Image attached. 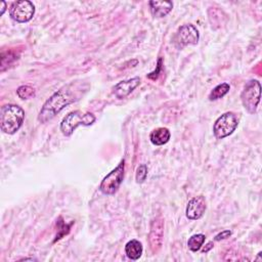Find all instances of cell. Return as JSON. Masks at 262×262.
Returning a JSON list of instances; mask_svg holds the SVG:
<instances>
[{"instance_id":"obj_1","label":"cell","mask_w":262,"mask_h":262,"mask_svg":"<svg viewBox=\"0 0 262 262\" xmlns=\"http://www.w3.org/2000/svg\"><path fill=\"white\" fill-rule=\"evenodd\" d=\"M71 87L72 84L62 87L57 92H55L49 100L46 101L39 113V122H48L54 118L64 107L69 106L78 100L77 95L74 93V90Z\"/></svg>"},{"instance_id":"obj_2","label":"cell","mask_w":262,"mask_h":262,"mask_svg":"<svg viewBox=\"0 0 262 262\" xmlns=\"http://www.w3.org/2000/svg\"><path fill=\"white\" fill-rule=\"evenodd\" d=\"M25 119L24 110L16 105H7L2 109L0 128L7 135H14L21 128Z\"/></svg>"},{"instance_id":"obj_3","label":"cell","mask_w":262,"mask_h":262,"mask_svg":"<svg viewBox=\"0 0 262 262\" xmlns=\"http://www.w3.org/2000/svg\"><path fill=\"white\" fill-rule=\"evenodd\" d=\"M95 117L91 113H82L81 111H75L66 116L60 123V131L63 136L70 137L74 130L80 126H89L93 124Z\"/></svg>"},{"instance_id":"obj_4","label":"cell","mask_w":262,"mask_h":262,"mask_svg":"<svg viewBox=\"0 0 262 262\" xmlns=\"http://www.w3.org/2000/svg\"><path fill=\"white\" fill-rule=\"evenodd\" d=\"M239 124V120L237 116L232 113L227 112L221 115L214 123L213 133L216 139L223 140L234 134Z\"/></svg>"},{"instance_id":"obj_5","label":"cell","mask_w":262,"mask_h":262,"mask_svg":"<svg viewBox=\"0 0 262 262\" xmlns=\"http://www.w3.org/2000/svg\"><path fill=\"white\" fill-rule=\"evenodd\" d=\"M261 85L258 80H251L246 85L241 94V100L244 108L250 113L254 114L260 102Z\"/></svg>"},{"instance_id":"obj_6","label":"cell","mask_w":262,"mask_h":262,"mask_svg":"<svg viewBox=\"0 0 262 262\" xmlns=\"http://www.w3.org/2000/svg\"><path fill=\"white\" fill-rule=\"evenodd\" d=\"M125 161H121L119 165L112 170L102 181L100 189L105 194H114L120 187L124 178Z\"/></svg>"},{"instance_id":"obj_7","label":"cell","mask_w":262,"mask_h":262,"mask_svg":"<svg viewBox=\"0 0 262 262\" xmlns=\"http://www.w3.org/2000/svg\"><path fill=\"white\" fill-rule=\"evenodd\" d=\"M199 39H200V35H199L198 29H196L193 25L189 24V25H183L178 29L173 38V43L177 48L181 49L186 45L198 44Z\"/></svg>"},{"instance_id":"obj_8","label":"cell","mask_w":262,"mask_h":262,"mask_svg":"<svg viewBox=\"0 0 262 262\" xmlns=\"http://www.w3.org/2000/svg\"><path fill=\"white\" fill-rule=\"evenodd\" d=\"M35 14V7L28 0H21L12 5L10 15L12 19L18 23H27L32 20Z\"/></svg>"},{"instance_id":"obj_9","label":"cell","mask_w":262,"mask_h":262,"mask_svg":"<svg viewBox=\"0 0 262 262\" xmlns=\"http://www.w3.org/2000/svg\"><path fill=\"white\" fill-rule=\"evenodd\" d=\"M164 237V221L161 218H156L151 225V232L149 236L150 246L153 253H157L163 244Z\"/></svg>"},{"instance_id":"obj_10","label":"cell","mask_w":262,"mask_h":262,"mask_svg":"<svg viewBox=\"0 0 262 262\" xmlns=\"http://www.w3.org/2000/svg\"><path fill=\"white\" fill-rule=\"evenodd\" d=\"M206 200L203 195L192 198L186 206V217L189 220L200 219L206 211Z\"/></svg>"},{"instance_id":"obj_11","label":"cell","mask_w":262,"mask_h":262,"mask_svg":"<svg viewBox=\"0 0 262 262\" xmlns=\"http://www.w3.org/2000/svg\"><path fill=\"white\" fill-rule=\"evenodd\" d=\"M140 84H141V79L139 77L121 81L115 85L114 93L117 96V98L122 100V98H125L127 95H129L131 92H133Z\"/></svg>"},{"instance_id":"obj_12","label":"cell","mask_w":262,"mask_h":262,"mask_svg":"<svg viewBox=\"0 0 262 262\" xmlns=\"http://www.w3.org/2000/svg\"><path fill=\"white\" fill-rule=\"evenodd\" d=\"M149 5L153 16L156 18L166 17L173 9L171 2H150Z\"/></svg>"},{"instance_id":"obj_13","label":"cell","mask_w":262,"mask_h":262,"mask_svg":"<svg viewBox=\"0 0 262 262\" xmlns=\"http://www.w3.org/2000/svg\"><path fill=\"white\" fill-rule=\"evenodd\" d=\"M170 131L167 128L160 127L153 130L150 136V140L155 146H163L169 142L170 140Z\"/></svg>"},{"instance_id":"obj_14","label":"cell","mask_w":262,"mask_h":262,"mask_svg":"<svg viewBox=\"0 0 262 262\" xmlns=\"http://www.w3.org/2000/svg\"><path fill=\"white\" fill-rule=\"evenodd\" d=\"M143 244L138 240H131L125 246V253L131 260H138L143 254Z\"/></svg>"},{"instance_id":"obj_15","label":"cell","mask_w":262,"mask_h":262,"mask_svg":"<svg viewBox=\"0 0 262 262\" xmlns=\"http://www.w3.org/2000/svg\"><path fill=\"white\" fill-rule=\"evenodd\" d=\"M205 240H206V237L203 234H196V235L191 236L187 241L188 249L192 252L199 251L202 248L203 244L205 243Z\"/></svg>"},{"instance_id":"obj_16","label":"cell","mask_w":262,"mask_h":262,"mask_svg":"<svg viewBox=\"0 0 262 262\" xmlns=\"http://www.w3.org/2000/svg\"><path fill=\"white\" fill-rule=\"evenodd\" d=\"M231 89V86L227 83H221L219 85H217L215 88H213V90L210 92L209 94V100L210 101H216L219 100V98L223 97L228 91Z\"/></svg>"},{"instance_id":"obj_17","label":"cell","mask_w":262,"mask_h":262,"mask_svg":"<svg viewBox=\"0 0 262 262\" xmlns=\"http://www.w3.org/2000/svg\"><path fill=\"white\" fill-rule=\"evenodd\" d=\"M17 93L22 100H29V98L35 95V90L28 85H23L18 88Z\"/></svg>"},{"instance_id":"obj_18","label":"cell","mask_w":262,"mask_h":262,"mask_svg":"<svg viewBox=\"0 0 262 262\" xmlns=\"http://www.w3.org/2000/svg\"><path fill=\"white\" fill-rule=\"evenodd\" d=\"M60 220H61V218H59L58 221H57V228H58V231H57V234H56V237H55L54 242L60 240L63 236L68 235L69 232L63 231V229H70V227H71V224H70V225H67L63 221H60Z\"/></svg>"},{"instance_id":"obj_19","label":"cell","mask_w":262,"mask_h":262,"mask_svg":"<svg viewBox=\"0 0 262 262\" xmlns=\"http://www.w3.org/2000/svg\"><path fill=\"white\" fill-rule=\"evenodd\" d=\"M147 176H148V167L147 165H145V164H143V165H141L137 170V176H136L137 182L143 183L146 180Z\"/></svg>"},{"instance_id":"obj_20","label":"cell","mask_w":262,"mask_h":262,"mask_svg":"<svg viewBox=\"0 0 262 262\" xmlns=\"http://www.w3.org/2000/svg\"><path fill=\"white\" fill-rule=\"evenodd\" d=\"M232 236V232L231 231H223L221 232L220 234H218L215 238H214V241L218 242V241H221V240H225L227 238H229Z\"/></svg>"},{"instance_id":"obj_21","label":"cell","mask_w":262,"mask_h":262,"mask_svg":"<svg viewBox=\"0 0 262 262\" xmlns=\"http://www.w3.org/2000/svg\"><path fill=\"white\" fill-rule=\"evenodd\" d=\"M161 63H162V58H159V60H158V69H157L155 72H153V73H151V74L148 75V77H149L150 79L156 80V79L158 78L159 72H160V70H161Z\"/></svg>"},{"instance_id":"obj_22","label":"cell","mask_w":262,"mask_h":262,"mask_svg":"<svg viewBox=\"0 0 262 262\" xmlns=\"http://www.w3.org/2000/svg\"><path fill=\"white\" fill-rule=\"evenodd\" d=\"M213 246H214V245H213V242H210V243H208V244L206 245V247H205V248L202 250V252H203V253H207V252H208L210 249H212V248H213Z\"/></svg>"},{"instance_id":"obj_23","label":"cell","mask_w":262,"mask_h":262,"mask_svg":"<svg viewBox=\"0 0 262 262\" xmlns=\"http://www.w3.org/2000/svg\"><path fill=\"white\" fill-rule=\"evenodd\" d=\"M2 5H3V12H2V15H4L5 12H6V9H7V4H6L5 2H3Z\"/></svg>"}]
</instances>
